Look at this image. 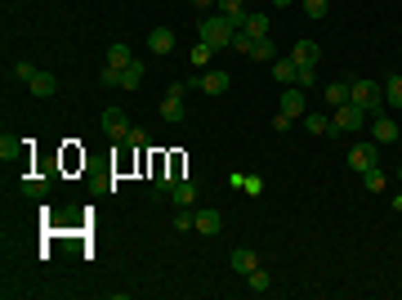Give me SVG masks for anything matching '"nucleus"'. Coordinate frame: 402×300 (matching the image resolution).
<instances>
[{
    "mask_svg": "<svg viewBox=\"0 0 402 300\" xmlns=\"http://www.w3.org/2000/svg\"><path fill=\"white\" fill-rule=\"evenodd\" d=\"M18 144H23V139L5 135V139H0V157H5V162H9V157H18Z\"/></svg>",
    "mask_w": 402,
    "mask_h": 300,
    "instance_id": "c85d7f7f",
    "label": "nucleus"
},
{
    "mask_svg": "<svg viewBox=\"0 0 402 300\" xmlns=\"http://www.w3.org/2000/svg\"><path fill=\"white\" fill-rule=\"evenodd\" d=\"M193 5H197V9H210V5H215V0H193Z\"/></svg>",
    "mask_w": 402,
    "mask_h": 300,
    "instance_id": "c9c22d12",
    "label": "nucleus"
},
{
    "mask_svg": "<svg viewBox=\"0 0 402 300\" xmlns=\"http://www.w3.org/2000/svg\"><path fill=\"white\" fill-rule=\"evenodd\" d=\"M197 36L210 45V50H224V45H233V36H237V27L228 23L224 14H210V18H201V27H197Z\"/></svg>",
    "mask_w": 402,
    "mask_h": 300,
    "instance_id": "f257e3e1",
    "label": "nucleus"
},
{
    "mask_svg": "<svg viewBox=\"0 0 402 300\" xmlns=\"http://www.w3.org/2000/svg\"><path fill=\"white\" fill-rule=\"evenodd\" d=\"M99 86H121V72L117 68H103L99 72Z\"/></svg>",
    "mask_w": 402,
    "mask_h": 300,
    "instance_id": "2f4dec72",
    "label": "nucleus"
},
{
    "mask_svg": "<svg viewBox=\"0 0 402 300\" xmlns=\"http://www.w3.org/2000/svg\"><path fill=\"white\" fill-rule=\"evenodd\" d=\"M36 72H41V68H36V63L18 59V63H14V72H9V77H14V81H23V86H32V77H36Z\"/></svg>",
    "mask_w": 402,
    "mask_h": 300,
    "instance_id": "393cba45",
    "label": "nucleus"
},
{
    "mask_svg": "<svg viewBox=\"0 0 402 300\" xmlns=\"http://www.w3.org/2000/svg\"><path fill=\"white\" fill-rule=\"evenodd\" d=\"M175 229H179V233L197 229V220H193V211H188V206H184V215H175Z\"/></svg>",
    "mask_w": 402,
    "mask_h": 300,
    "instance_id": "7c9ffc66",
    "label": "nucleus"
},
{
    "mask_svg": "<svg viewBox=\"0 0 402 300\" xmlns=\"http://www.w3.org/2000/svg\"><path fill=\"white\" fill-rule=\"evenodd\" d=\"M313 81H318V68H300V81H295V86H304V90H309Z\"/></svg>",
    "mask_w": 402,
    "mask_h": 300,
    "instance_id": "473e14b6",
    "label": "nucleus"
},
{
    "mask_svg": "<svg viewBox=\"0 0 402 300\" xmlns=\"http://www.w3.org/2000/svg\"><path fill=\"white\" fill-rule=\"evenodd\" d=\"M394 211H402V193H398V198H394Z\"/></svg>",
    "mask_w": 402,
    "mask_h": 300,
    "instance_id": "e433bc0d",
    "label": "nucleus"
},
{
    "mask_svg": "<svg viewBox=\"0 0 402 300\" xmlns=\"http://www.w3.org/2000/svg\"><path fill=\"white\" fill-rule=\"evenodd\" d=\"M139 81H143V63L134 59L130 68H121V90H139Z\"/></svg>",
    "mask_w": 402,
    "mask_h": 300,
    "instance_id": "6ab92c4d",
    "label": "nucleus"
},
{
    "mask_svg": "<svg viewBox=\"0 0 402 300\" xmlns=\"http://www.w3.org/2000/svg\"><path fill=\"white\" fill-rule=\"evenodd\" d=\"M362 180H367V189H371V193H380V189H385V171H380V166L362 171Z\"/></svg>",
    "mask_w": 402,
    "mask_h": 300,
    "instance_id": "cd10ccee",
    "label": "nucleus"
},
{
    "mask_svg": "<svg viewBox=\"0 0 402 300\" xmlns=\"http://www.w3.org/2000/svg\"><path fill=\"white\" fill-rule=\"evenodd\" d=\"M273 130H277V135H286V130H291V117H286V112H277V117H273Z\"/></svg>",
    "mask_w": 402,
    "mask_h": 300,
    "instance_id": "f704fd0d",
    "label": "nucleus"
},
{
    "mask_svg": "<svg viewBox=\"0 0 402 300\" xmlns=\"http://www.w3.org/2000/svg\"><path fill=\"white\" fill-rule=\"evenodd\" d=\"M273 5H277V9H282V5H291V0H273Z\"/></svg>",
    "mask_w": 402,
    "mask_h": 300,
    "instance_id": "4c0bfd02",
    "label": "nucleus"
},
{
    "mask_svg": "<svg viewBox=\"0 0 402 300\" xmlns=\"http://www.w3.org/2000/svg\"><path fill=\"white\" fill-rule=\"evenodd\" d=\"M251 45H255L251 32H237V36H233V50H237V54H251Z\"/></svg>",
    "mask_w": 402,
    "mask_h": 300,
    "instance_id": "c756f323",
    "label": "nucleus"
},
{
    "mask_svg": "<svg viewBox=\"0 0 402 300\" xmlns=\"http://www.w3.org/2000/svg\"><path fill=\"white\" fill-rule=\"evenodd\" d=\"M349 99L358 108H367V117L385 112V86H376V81H349Z\"/></svg>",
    "mask_w": 402,
    "mask_h": 300,
    "instance_id": "f03ea898",
    "label": "nucleus"
},
{
    "mask_svg": "<svg viewBox=\"0 0 402 300\" xmlns=\"http://www.w3.org/2000/svg\"><path fill=\"white\" fill-rule=\"evenodd\" d=\"M291 63H295V68H318V63H322V45L318 41H295Z\"/></svg>",
    "mask_w": 402,
    "mask_h": 300,
    "instance_id": "423d86ee",
    "label": "nucleus"
},
{
    "mask_svg": "<svg viewBox=\"0 0 402 300\" xmlns=\"http://www.w3.org/2000/svg\"><path fill=\"white\" fill-rule=\"evenodd\" d=\"M103 135H108V139H117V144H126L130 121H126V112H121V108H108V112H103Z\"/></svg>",
    "mask_w": 402,
    "mask_h": 300,
    "instance_id": "39448f33",
    "label": "nucleus"
},
{
    "mask_svg": "<svg viewBox=\"0 0 402 300\" xmlns=\"http://www.w3.org/2000/svg\"><path fill=\"white\" fill-rule=\"evenodd\" d=\"M188 86H197V90H206V95H228V86H233V77L228 72H201V77H188Z\"/></svg>",
    "mask_w": 402,
    "mask_h": 300,
    "instance_id": "20e7f679",
    "label": "nucleus"
},
{
    "mask_svg": "<svg viewBox=\"0 0 402 300\" xmlns=\"http://www.w3.org/2000/svg\"><path fill=\"white\" fill-rule=\"evenodd\" d=\"M130 63H134L130 45H121V41H117V45H108V68H117V72H121V68H130Z\"/></svg>",
    "mask_w": 402,
    "mask_h": 300,
    "instance_id": "f3484780",
    "label": "nucleus"
},
{
    "mask_svg": "<svg viewBox=\"0 0 402 300\" xmlns=\"http://www.w3.org/2000/svg\"><path fill=\"white\" fill-rule=\"evenodd\" d=\"M349 166L353 171H371V166H380V153H376V144H353L349 148Z\"/></svg>",
    "mask_w": 402,
    "mask_h": 300,
    "instance_id": "0eeeda50",
    "label": "nucleus"
},
{
    "mask_svg": "<svg viewBox=\"0 0 402 300\" xmlns=\"http://www.w3.org/2000/svg\"><path fill=\"white\" fill-rule=\"evenodd\" d=\"M340 103H349V86H344V81H331L327 86V108H340Z\"/></svg>",
    "mask_w": 402,
    "mask_h": 300,
    "instance_id": "5701e85b",
    "label": "nucleus"
},
{
    "mask_svg": "<svg viewBox=\"0 0 402 300\" xmlns=\"http://www.w3.org/2000/svg\"><path fill=\"white\" fill-rule=\"evenodd\" d=\"M398 180H402V171H398Z\"/></svg>",
    "mask_w": 402,
    "mask_h": 300,
    "instance_id": "58836bf2",
    "label": "nucleus"
},
{
    "mask_svg": "<svg viewBox=\"0 0 402 300\" xmlns=\"http://www.w3.org/2000/svg\"><path fill=\"white\" fill-rule=\"evenodd\" d=\"M268 27H273V23H268V14H246V27H242V32H251V36H268Z\"/></svg>",
    "mask_w": 402,
    "mask_h": 300,
    "instance_id": "4be33fe9",
    "label": "nucleus"
},
{
    "mask_svg": "<svg viewBox=\"0 0 402 300\" xmlns=\"http://www.w3.org/2000/svg\"><path fill=\"white\" fill-rule=\"evenodd\" d=\"M193 220H197V233H206V238H215V233L224 229V215H219V211H206V206L193 211Z\"/></svg>",
    "mask_w": 402,
    "mask_h": 300,
    "instance_id": "9d476101",
    "label": "nucleus"
},
{
    "mask_svg": "<svg viewBox=\"0 0 402 300\" xmlns=\"http://www.w3.org/2000/svg\"><path fill=\"white\" fill-rule=\"evenodd\" d=\"M385 108H402V77L385 81Z\"/></svg>",
    "mask_w": 402,
    "mask_h": 300,
    "instance_id": "aec40b11",
    "label": "nucleus"
},
{
    "mask_svg": "<svg viewBox=\"0 0 402 300\" xmlns=\"http://www.w3.org/2000/svg\"><path fill=\"white\" fill-rule=\"evenodd\" d=\"M251 59H255V63H277V45L268 41V36H255V45H251Z\"/></svg>",
    "mask_w": 402,
    "mask_h": 300,
    "instance_id": "2eb2a0df",
    "label": "nucleus"
},
{
    "mask_svg": "<svg viewBox=\"0 0 402 300\" xmlns=\"http://www.w3.org/2000/svg\"><path fill=\"white\" fill-rule=\"evenodd\" d=\"M242 189L251 193V198H260V193H264V180H255V175H246V184H242Z\"/></svg>",
    "mask_w": 402,
    "mask_h": 300,
    "instance_id": "72a5a7b5",
    "label": "nucleus"
},
{
    "mask_svg": "<svg viewBox=\"0 0 402 300\" xmlns=\"http://www.w3.org/2000/svg\"><path fill=\"white\" fill-rule=\"evenodd\" d=\"M188 5H193V0H188Z\"/></svg>",
    "mask_w": 402,
    "mask_h": 300,
    "instance_id": "ea45409f",
    "label": "nucleus"
},
{
    "mask_svg": "<svg viewBox=\"0 0 402 300\" xmlns=\"http://www.w3.org/2000/svg\"><path fill=\"white\" fill-rule=\"evenodd\" d=\"M233 269L246 278L251 269H260V256H255V251H246V247H237V251H233Z\"/></svg>",
    "mask_w": 402,
    "mask_h": 300,
    "instance_id": "dca6fc26",
    "label": "nucleus"
},
{
    "mask_svg": "<svg viewBox=\"0 0 402 300\" xmlns=\"http://www.w3.org/2000/svg\"><path fill=\"white\" fill-rule=\"evenodd\" d=\"M371 139H376V144H394V139H398V121L385 117V112L371 117Z\"/></svg>",
    "mask_w": 402,
    "mask_h": 300,
    "instance_id": "6e6552de",
    "label": "nucleus"
},
{
    "mask_svg": "<svg viewBox=\"0 0 402 300\" xmlns=\"http://www.w3.org/2000/svg\"><path fill=\"white\" fill-rule=\"evenodd\" d=\"M210 54H215V50H210L206 41H197V45H193V54H188V59H193V68H206V63H210Z\"/></svg>",
    "mask_w": 402,
    "mask_h": 300,
    "instance_id": "bb28decb",
    "label": "nucleus"
},
{
    "mask_svg": "<svg viewBox=\"0 0 402 300\" xmlns=\"http://www.w3.org/2000/svg\"><path fill=\"white\" fill-rule=\"evenodd\" d=\"M246 287H251V292H255V296H264V292H268V287H273V278H268V274H264V269H251V274H246Z\"/></svg>",
    "mask_w": 402,
    "mask_h": 300,
    "instance_id": "412c9836",
    "label": "nucleus"
},
{
    "mask_svg": "<svg viewBox=\"0 0 402 300\" xmlns=\"http://www.w3.org/2000/svg\"><path fill=\"white\" fill-rule=\"evenodd\" d=\"M23 193H27V198H45V193H50V180H41V175H27V180H23Z\"/></svg>",
    "mask_w": 402,
    "mask_h": 300,
    "instance_id": "b1692460",
    "label": "nucleus"
},
{
    "mask_svg": "<svg viewBox=\"0 0 402 300\" xmlns=\"http://www.w3.org/2000/svg\"><path fill=\"white\" fill-rule=\"evenodd\" d=\"M327 9H331V0H304V14H309L313 23H322V18H327Z\"/></svg>",
    "mask_w": 402,
    "mask_h": 300,
    "instance_id": "a878e982",
    "label": "nucleus"
},
{
    "mask_svg": "<svg viewBox=\"0 0 402 300\" xmlns=\"http://www.w3.org/2000/svg\"><path fill=\"white\" fill-rule=\"evenodd\" d=\"M170 198H175V206H188V211H193V206H197V184L193 180H179L175 189H170Z\"/></svg>",
    "mask_w": 402,
    "mask_h": 300,
    "instance_id": "4468645a",
    "label": "nucleus"
},
{
    "mask_svg": "<svg viewBox=\"0 0 402 300\" xmlns=\"http://www.w3.org/2000/svg\"><path fill=\"white\" fill-rule=\"evenodd\" d=\"M27 90H32L36 99H54V95H59V81H54V72H36Z\"/></svg>",
    "mask_w": 402,
    "mask_h": 300,
    "instance_id": "f8f14e48",
    "label": "nucleus"
},
{
    "mask_svg": "<svg viewBox=\"0 0 402 300\" xmlns=\"http://www.w3.org/2000/svg\"><path fill=\"white\" fill-rule=\"evenodd\" d=\"M304 130H309V135H340V130H335L331 126V117H327V112H304Z\"/></svg>",
    "mask_w": 402,
    "mask_h": 300,
    "instance_id": "9b49d317",
    "label": "nucleus"
},
{
    "mask_svg": "<svg viewBox=\"0 0 402 300\" xmlns=\"http://www.w3.org/2000/svg\"><path fill=\"white\" fill-rule=\"evenodd\" d=\"M304 108H309V103H304V86H286V90H282V112L295 121Z\"/></svg>",
    "mask_w": 402,
    "mask_h": 300,
    "instance_id": "1a4fd4ad",
    "label": "nucleus"
},
{
    "mask_svg": "<svg viewBox=\"0 0 402 300\" xmlns=\"http://www.w3.org/2000/svg\"><path fill=\"white\" fill-rule=\"evenodd\" d=\"M331 126L340 130V135H358L362 126H367V108H358V103H340V108H331Z\"/></svg>",
    "mask_w": 402,
    "mask_h": 300,
    "instance_id": "7ed1b4c3",
    "label": "nucleus"
},
{
    "mask_svg": "<svg viewBox=\"0 0 402 300\" xmlns=\"http://www.w3.org/2000/svg\"><path fill=\"white\" fill-rule=\"evenodd\" d=\"M273 77L282 81V86H295V81H300V68H295L291 59H277V63H273Z\"/></svg>",
    "mask_w": 402,
    "mask_h": 300,
    "instance_id": "a211bd4d",
    "label": "nucleus"
},
{
    "mask_svg": "<svg viewBox=\"0 0 402 300\" xmlns=\"http://www.w3.org/2000/svg\"><path fill=\"white\" fill-rule=\"evenodd\" d=\"M148 50H152V54H170V50H175V32H170V27H152Z\"/></svg>",
    "mask_w": 402,
    "mask_h": 300,
    "instance_id": "ddd939ff",
    "label": "nucleus"
}]
</instances>
